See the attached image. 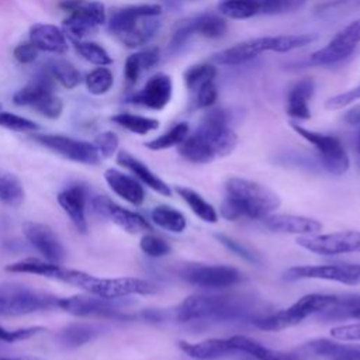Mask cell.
Here are the masks:
<instances>
[{
  "label": "cell",
  "mask_w": 360,
  "mask_h": 360,
  "mask_svg": "<svg viewBox=\"0 0 360 360\" xmlns=\"http://www.w3.org/2000/svg\"><path fill=\"white\" fill-rule=\"evenodd\" d=\"M330 335L336 340L343 342H360V322L339 325L330 329Z\"/></svg>",
  "instance_id": "52"
},
{
  "label": "cell",
  "mask_w": 360,
  "mask_h": 360,
  "mask_svg": "<svg viewBox=\"0 0 360 360\" xmlns=\"http://www.w3.org/2000/svg\"><path fill=\"white\" fill-rule=\"evenodd\" d=\"M218 11L232 20H245L260 14L259 0H219Z\"/></svg>",
  "instance_id": "37"
},
{
  "label": "cell",
  "mask_w": 360,
  "mask_h": 360,
  "mask_svg": "<svg viewBox=\"0 0 360 360\" xmlns=\"http://www.w3.org/2000/svg\"><path fill=\"white\" fill-rule=\"evenodd\" d=\"M190 1H193V0H190Z\"/></svg>",
  "instance_id": "59"
},
{
  "label": "cell",
  "mask_w": 360,
  "mask_h": 360,
  "mask_svg": "<svg viewBox=\"0 0 360 360\" xmlns=\"http://www.w3.org/2000/svg\"><path fill=\"white\" fill-rule=\"evenodd\" d=\"M59 297L25 285H0V316L28 315L58 308Z\"/></svg>",
  "instance_id": "9"
},
{
  "label": "cell",
  "mask_w": 360,
  "mask_h": 360,
  "mask_svg": "<svg viewBox=\"0 0 360 360\" xmlns=\"http://www.w3.org/2000/svg\"><path fill=\"white\" fill-rule=\"evenodd\" d=\"M22 233L28 243L39 252L45 260L52 263H62L65 259V249L56 233L45 224L27 221L22 225Z\"/></svg>",
  "instance_id": "18"
},
{
  "label": "cell",
  "mask_w": 360,
  "mask_h": 360,
  "mask_svg": "<svg viewBox=\"0 0 360 360\" xmlns=\"http://www.w3.org/2000/svg\"><path fill=\"white\" fill-rule=\"evenodd\" d=\"M316 39L314 34H285V35H267L246 39L243 42L235 44L214 55V60L219 65H240L257 55L271 51V52H290L292 49L302 48Z\"/></svg>",
  "instance_id": "6"
},
{
  "label": "cell",
  "mask_w": 360,
  "mask_h": 360,
  "mask_svg": "<svg viewBox=\"0 0 360 360\" xmlns=\"http://www.w3.org/2000/svg\"><path fill=\"white\" fill-rule=\"evenodd\" d=\"M360 42V18L340 30L323 48L315 51L309 62L312 65H332L347 58Z\"/></svg>",
  "instance_id": "16"
},
{
  "label": "cell",
  "mask_w": 360,
  "mask_h": 360,
  "mask_svg": "<svg viewBox=\"0 0 360 360\" xmlns=\"http://www.w3.org/2000/svg\"><path fill=\"white\" fill-rule=\"evenodd\" d=\"M159 4H134L117 8L108 20V31L125 46L146 45L160 28Z\"/></svg>",
  "instance_id": "5"
},
{
  "label": "cell",
  "mask_w": 360,
  "mask_h": 360,
  "mask_svg": "<svg viewBox=\"0 0 360 360\" xmlns=\"http://www.w3.org/2000/svg\"><path fill=\"white\" fill-rule=\"evenodd\" d=\"M0 360H44V359L34 357V356H21V357H0Z\"/></svg>",
  "instance_id": "55"
},
{
  "label": "cell",
  "mask_w": 360,
  "mask_h": 360,
  "mask_svg": "<svg viewBox=\"0 0 360 360\" xmlns=\"http://www.w3.org/2000/svg\"><path fill=\"white\" fill-rule=\"evenodd\" d=\"M228 339L233 352L246 353L253 360H304L305 359L298 349L290 350V352L276 350L243 335H235Z\"/></svg>",
  "instance_id": "24"
},
{
  "label": "cell",
  "mask_w": 360,
  "mask_h": 360,
  "mask_svg": "<svg viewBox=\"0 0 360 360\" xmlns=\"http://www.w3.org/2000/svg\"><path fill=\"white\" fill-rule=\"evenodd\" d=\"M214 236H215V239L221 245H224L228 250H231L236 256L242 257L243 260H246L249 263H253V264H260L262 263L260 256L257 253H255L252 249H249L246 245H243L242 242H239V240H236L233 238H229V236H226L224 233H215Z\"/></svg>",
  "instance_id": "44"
},
{
  "label": "cell",
  "mask_w": 360,
  "mask_h": 360,
  "mask_svg": "<svg viewBox=\"0 0 360 360\" xmlns=\"http://www.w3.org/2000/svg\"><path fill=\"white\" fill-rule=\"evenodd\" d=\"M30 42L38 51L52 53H65L68 51L65 32L52 24H34L30 28Z\"/></svg>",
  "instance_id": "28"
},
{
  "label": "cell",
  "mask_w": 360,
  "mask_h": 360,
  "mask_svg": "<svg viewBox=\"0 0 360 360\" xmlns=\"http://www.w3.org/2000/svg\"><path fill=\"white\" fill-rule=\"evenodd\" d=\"M297 243L312 253L323 256L360 253V231L304 235L297 238Z\"/></svg>",
  "instance_id": "14"
},
{
  "label": "cell",
  "mask_w": 360,
  "mask_h": 360,
  "mask_svg": "<svg viewBox=\"0 0 360 360\" xmlns=\"http://www.w3.org/2000/svg\"><path fill=\"white\" fill-rule=\"evenodd\" d=\"M238 143L236 134L228 127V115L224 110H210L198 129L187 135L179 145L181 158L191 163H211L218 158L232 153Z\"/></svg>",
  "instance_id": "2"
},
{
  "label": "cell",
  "mask_w": 360,
  "mask_h": 360,
  "mask_svg": "<svg viewBox=\"0 0 360 360\" xmlns=\"http://www.w3.org/2000/svg\"><path fill=\"white\" fill-rule=\"evenodd\" d=\"M290 125L300 136H302L307 142L314 145L319 156L321 165L328 173L335 176H342L349 170L350 167L349 155L345 146L342 145V142L336 136L307 129L295 122H290Z\"/></svg>",
  "instance_id": "11"
},
{
  "label": "cell",
  "mask_w": 360,
  "mask_h": 360,
  "mask_svg": "<svg viewBox=\"0 0 360 360\" xmlns=\"http://www.w3.org/2000/svg\"><path fill=\"white\" fill-rule=\"evenodd\" d=\"M94 210L110 218L114 224H117L120 228L129 233H139V232H150L152 225L138 212H134L131 210H127L118 204H115L112 200H110L105 195H97L93 200Z\"/></svg>",
  "instance_id": "20"
},
{
  "label": "cell",
  "mask_w": 360,
  "mask_h": 360,
  "mask_svg": "<svg viewBox=\"0 0 360 360\" xmlns=\"http://www.w3.org/2000/svg\"><path fill=\"white\" fill-rule=\"evenodd\" d=\"M42 332H46V329L44 326H31V328H21V329L8 330V329H6L0 325V340L7 342V343H14V342L30 339V338H32L38 333H42Z\"/></svg>",
  "instance_id": "50"
},
{
  "label": "cell",
  "mask_w": 360,
  "mask_h": 360,
  "mask_svg": "<svg viewBox=\"0 0 360 360\" xmlns=\"http://www.w3.org/2000/svg\"><path fill=\"white\" fill-rule=\"evenodd\" d=\"M76 51L86 59L87 62L97 66H108L112 63V58L108 52L98 44L91 41H75Z\"/></svg>",
  "instance_id": "42"
},
{
  "label": "cell",
  "mask_w": 360,
  "mask_h": 360,
  "mask_svg": "<svg viewBox=\"0 0 360 360\" xmlns=\"http://www.w3.org/2000/svg\"><path fill=\"white\" fill-rule=\"evenodd\" d=\"M139 248L145 255H148L150 257H162V256L169 255L172 250L170 245L165 239H162L160 236L153 235L150 232H146L141 238Z\"/></svg>",
  "instance_id": "45"
},
{
  "label": "cell",
  "mask_w": 360,
  "mask_h": 360,
  "mask_svg": "<svg viewBox=\"0 0 360 360\" xmlns=\"http://www.w3.org/2000/svg\"><path fill=\"white\" fill-rule=\"evenodd\" d=\"M32 139L37 143L45 146L46 149L76 163L97 165L101 159L94 143L82 139H75L70 136L55 134H38L32 135Z\"/></svg>",
  "instance_id": "15"
},
{
  "label": "cell",
  "mask_w": 360,
  "mask_h": 360,
  "mask_svg": "<svg viewBox=\"0 0 360 360\" xmlns=\"http://www.w3.org/2000/svg\"><path fill=\"white\" fill-rule=\"evenodd\" d=\"M7 271L11 273H30V274H38L46 278L52 280H63L65 276V267H62L59 263H52L48 260H39V259H24L20 262H14L8 266H6Z\"/></svg>",
  "instance_id": "31"
},
{
  "label": "cell",
  "mask_w": 360,
  "mask_h": 360,
  "mask_svg": "<svg viewBox=\"0 0 360 360\" xmlns=\"http://www.w3.org/2000/svg\"><path fill=\"white\" fill-rule=\"evenodd\" d=\"M58 202L62 210L68 214L75 228L86 233L87 221H86V202H87V190L82 184H73L58 194Z\"/></svg>",
  "instance_id": "25"
},
{
  "label": "cell",
  "mask_w": 360,
  "mask_h": 360,
  "mask_svg": "<svg viewBox=\"0 0 360 360\" xmlns=\"http://www.w3.org/2000/svg\"><path fill=\"white\" fill-rule=\"evenodd\" d=\"M174 191L181 197V200L200 219L210 224H215L218 221L217 210L200 193L186 186H176Z\"/></svg>",
  "instance_id": "33"
},
{
  "label": "cell",
  "mask_w": 360,
  "mask_h": 360,
  "mask_svg": "<svg viewBox=\"0 0 360 360\" xmlns=\"http://www.w3.org/2000/svg\"><path fill=\"white\" fill-rule=\"evenodd\" d=\"M345 120L352 125H360V105L352 108L346 115Z\"/></svg>",
  "instance_id": "54"
},
{
  "label": "cell",
  "mask_w": 360,
  "mask_h": 360,
  "mask_svg": "<svg viewBox=\"0 0 360 360\" xmlns=\"http://www.w3.org/2000/svg\"><path fill=\"white\" fill-rule=\"evenodd\" d=\"M111 121L138 135H146L148 132H152L159 128V121L156 118L129 114V112L115 114L111 117Z\"/></svg>",
  "instance_id": "38"
},
{
  "label": "cell",
  "mask_w": 360,
  "mask_h": 360,
  "mask_svg": "<svg viewBox=\"0 0 360 360\" xmlns=\"http://www.w3.org/2000/svg\"><path fill=\"white\" fill-rule=\"evenodd\" d=\"M215 76H217V68L211 63H198V65L190 66L183 75L186 87L193 93L204 83L214 80Z\"/></svg>",
  "instance_id": "41"
},
{
  "label": "cell",
  "mask_w": 360,
  "mask_h": 360,
  "mask_svg": "<svg viewBox=\"0 0 360 360\" xmlns=\"http://www.w3.org/2000/svg\"><path fill=\"white\" fill-rule=\"evenodd\" d=\"M305 0H259L260 14H283L304 4Z\"/></svg>",
  "instance_id": "47"
},
{
  "label": "cell",
  "mask_w": 360,
  "mask_h": 360,
  "mask_svg": "<svg viewBox=\"0 0 360 360\" xmlns=\"http://www.w3.org/2000/svg\"><path fill=\"white\" fill-rule=\"evenodd\" d=\"M360 307V295H336V294H307L291 304L288 308L264 314L252 322L262 330H281L301 323L305 318L319 314L340 311L342 314Z\"/></svg>",
  "instance_id": "3"
},
{
  "label": "cell",
  "mask_w": 360,
  "mask_h": 360,
  "mask_svg": "<svg viewBox=\"0 0 360 360\" xmlns=\"http://www.w3.org/2000/svg\"><path fill=\"white\" fill-rule=\"evenodd\" d=\"M356 152H357V162H359V167H360V131L357 135V142H356Z\"/></svg>",
  "instance_id": "57"
},
{
  "label": "cell",
  "mask_w": 360,
  "mask_h": 360,
  "mask_svg": "<svg viewBox=\"0 0 360 360\" xmlns=\"http://www.w3.org/2000/svg\"><path fill=\"white\" fill-rule=\"evenodd\" d=\"M312 94L314 82L311 77H304L295 82L287 96V114L295 120H308L311 117L309 100Z\"/></svg>",
  "instance_id": "30"
},
{
  "label": "cell",
  "mask_w": 360,
  "mask_h": 360,
  "mask_svg": "<svg viewBox=\"0 0 360 360\" xmlns=\"http://www.w3.org/2000/svg\"><path fill=\"white\" fill-rule=\"evenodd\" d=\"M118 143H120L118 136L112 131L101 132L94 139V146L98 150L100 156L104 158V159L105 158H111L117 152Z\"/></svg>",
  "instance_id": "48"
},
{
  "label": "cell",
  "mask_w": 360,
  "mask_h": 360,
  "mask_svg": "<svg viewBox=\"0 0 360 360\" xmlns=\"http://www.w3.org/2000/svg\"><path fill=\"white\" fill-rule=\"evenodd\" d=\"M150 219L158 226L174 233H181L187 226L186 217L179 210L166 204L156 205L150 211Z\"/></svg>",
  "instance_id": "34"
},
{
  "label": "cell",
  "mask_w": 360,
  "mask_h": 360,
  "mask_svg": "<svg viewBox=\"0 0 360 360\" xmlns=\"http://www.w3.org/2000/svg\"><path fill=\"white\" fill-rule=\"evenodd\" d=\"M68 284L79 287L89 294L108 298V300H118L128 295H145V294H155L158 287L143 278L136 277H118V278H101L91 276L89 273L73 270L70 269Z\"/></svg>",
  "instance_id": "7"
},
{
  "label": "cell",
  "mask_w": 360,
  "mask_h": 360,
  "mask_svg": "<svg viewBox=\"0 0 360 360\" xmlns=\"http://www.w3.org/2000/svg\"><path fill=\"white\" fill-rule=\"evenodd\" d=\"M226 21L218 14H202L181 22L173 32L170 46L177 49L183 46L193 35H201L204 38L217 39L226 32Z\"/></svg>",
  "instance_id": "17"
},
{
  "label": "cell",
  "mask_w": 360,
  "mask_h": 360,
  "mask_svg": "<svg viewBox=\"0 0 360 360\" xmlns=\"http://www.w3.org/2000/svg\"><path fill=\"white\" fill-rule=\"evenodd\" d=\"M97 335V329L89 323H72L59 333L60 342L68 347H79L91 342Z\"/></svg>",
  "instance_id": "39"
},
{
  "label": "cell",
  "mask_w": 360,
  "mask_h": 360,
  "mask_svg": "<svg viewBox=\"0 0 360 360\" xmlns=\"http://www.w3.org/2000/svg\"><path fill=\"white\" fill-rule=\"evenodd\" d=\"M58 308L75 316H117L120 311V304L115 300L101 298L97 295H72L59 297Z\"/></svg>",
  "instance_id": "19"
},
{
  "label": "cell",
  "mask_w": 360,
  "mask_h": 360,
  "mask_svg": "<svg viewBox=\"0 0 360 360\" xmlns=\"http://www.w3.org/2000/svg\"><path fill=\"white\" fill-rule=\"evenodd\" d=\"M194 93H195V97H194L195 108L211 107L218 98V89H217L214 80L204 83Z\"/></svg>",
  "instance_id": "49"
},
{
  "label": "cell",
  "mask_w": 360,
  "mask_h": 360,
  "mask_svg": "<svg viewBox=\"0 0 360 360\" xmlns=\"http://www.w3.org/2000/svg\"><path fill=\"white\" fill-rule=\"evenodd\" d=\"M84 82H86L87 90L91 94L101 96V94H105L112 87L114 76L108 68L98 66L86 75Z\"/></svg>",
  "instance_id": "43"
},
{
  "label": "cell",
  "mask_w": 360,
  "mask_h": 360,
  "mask_svg": "<svg viewBox=\"0 0 360 360\" xmlns=\"http://www.w3.org/2000/svg\"><path fill=\"white\" fill-rule=\"evenodd\" d=\"M298 350L304 357L314 354L326 360H360V345L340 343L326 338L309 340Z\"/></svg>",
  "instance_id": "22"
},
{
  "label": "cell",
  "mask_w": 360,
  "mask_h": 360,
  "mask_svg": "<svg viewBox=\"0 0 360 360\" xmlns=\"http://www.w3.org/2000/svg\"><path fill=\"white\" fill-rule=\"evenodd\" d=\"M179 274L188 284L207 290L228 288L242 280L240 271L226 264H187L180 269Z\"/></svg>",
  "instance_id": "13"
},
{
  "label": "cell",
  "mask_w": 360,
  "mask_h": 360,
  "mask_svg": "<svg viewBox=\"0 0 360 360\" xmlns=\"http://www.w3.org/2000/svg\"><path fill=\"white\" fill-rule=\"evenodd\" d=\"M179 347L183 353H186L188 357L195 360H215V359L228 356L231 353H235L228 338L226 339L212 338V339H205L195 343L180 340Z\"/></svg>",
  "instance_id": "29"
},
{
  "label": "cell",
  "mask_w": 360,
  "mask_h": 360,
  "mask_svg": "<svg viewBox=\"0 0 360 360\" xmlns=\"http://www.w3.org/2000/svg\"><path fill=\"white\" fill-rule=\"evenodd\" d=\"M263 224L267 229L281 233H294V235H314L322 231V224L314 218L292 215V214H270L263 219Z\"/></svg>",
  "instance_id": "23"
},
{
  "label": "cell",
  "mask_w": 360,
  "mask_h": 360,
  "mask_svg": "<svg viewBox=\"0 0 360 360\" xmlns=\"http://www.w3.org/2000/svg\"><path fill=\"white\" fill-rule=\"evenodd\" d=\"M357 100H360V84L345 91V93H340V94H336V96L328 98L325 103V108L326 110H339V108H343Z\"/></svg>",
  "instance_id": "51"
},
{
  "label": "cell",
  "mask_w": 360,
  "mask_h": 360,
  "mask_svg": "<svg viewBox=\"0 0 360 360\" xmlns=\"http://www.w3.org/2000/svg\"><path fill=\"white\" fill-rule=\"evenodd\" d=\"M159 58H160V53H159L158 46H149V48H145L139 52L129 55L127 58L125 66H124L125 80L129 84L136 83V80L139 79V76L143 72L149 70L159 62Z\"/></svg>",
  "instance_id": "32"
},
{
  "label": "cell",
  "mask_w": 360,
  "mask_h": 360,
  "mask_svg": "<svg viewBox=\"0 0 360 360\" xmlns=\"http://www.w3.org/2000/svg\"><path fill=\"white\" fill-rule=\"evenodd\" d=\"M117 163L125 169H128L139 181H142L145 186L152 188L160 195L170 197L172 188L170 186L163 181L158 174H155L143 162L128 153L127 150H120L117 155Z\"/></svg>",
  "instance_id": "26"
},
{
  "label": "cell",
  "mask_w": 360,
  "mask_h": 360,
  "mask_svg": "<svg viewBox=\"0 0 360 360\" xmlns=\"http://www.w3.org/2000/svg\"><path fill=\"white\" fill-rule=\"evenodd\" d=\"M13 53L20 63H32L38 58V49L31 42L20 44L14 48Z\"/></svg>",
  "instance_id": "53"
},
{
  "label": "cell",
  "mask_w": 360,
  "mask_h": 360,
  "mask_svg": "<svg viewBox=\"0 0 360 360\" xmlns=\"http://www.w3.org/2000/svg\"><path fill=\"white\" fill-rule=\"evenodd\" d=\"M104 179L110 188L129 204L141 205L145 201V190L135 177H131L117 169H107L104 172Z\"/></svg>",
  "instance_id": "27"
},
{
  "label": "cell",
  "mask_w": 360,
  "mask_h": 360,
  "mask_svg": "<svg viewBox=\"0 0 360 360\" xmlns=\"http://www.w3.org/2000/svg\"><path fill=\"white\" fill-rule=\"evenodd\" d=\"M187 135H188L187 122H179L174 127H172L167 132L146 142L145 146L152 150H162L172 146H179L187 138Z\"/></svg>",
  "instance_id": "40"
},
{
  "label": "cell",
  "mask_w": 360,
  "mask_h": 360,
  "mask_svg": "<svg viewBox=\"0 0 360 360\" xmlns=\"http://www.w3.org/2000/svg\"><path fill=\"white\" fill-rule=\"evenodd\" d=\"M25 193L21 180L8 172H0V202L8 207H20Z\"/></svg>",
  "instance_id": "36"
},
{
  "label": "cell",
  "mask_w": 360,
  "mask_h": 360,
  "mask_svg": "<svg viewBox=\"0 0 360 360\" xmlns=\"http://www.w3.org/2000/svg\"><path fill=\"white\" fill-rule=\"evenodd\" d=\"M59 7L68 14L63 20V32L72 42L93 35L107 21L105 7L100 1L63 0Z\"/></svg>",
  "instance_id": "8"
},
{
  "label": "cell",
  "mask_w": 360,
  "mask_h": 360,
  "mask_svg": "<svg viewBox=\"0 0 360 360\" xmlns=\"http://www.w3.org/2000/svg\"><path fill=\"white\" fill-rule=\"evenodd\" d=\"M172 98V79L166 73H156L148 79L145 86L131 94L128 101L150 110H163Z\"/></svg>",
  "instance_id": "21"
},
{
  "label": "cell",
  "mask_w": 360,
  "mask_h": 360,
  "mask_svg": "<svg viewBox=\"0 0 360 360\" xmlns=\"http://www.w3.org/2000/svg\"><path fill=\"white\" fill-rule=\"evenodd\" d=\"M278 207V195L260 183L240 177H229L225 181L221 215L228 221L264 219Z\"/></svg>",
  "instance_id": "4"
},
{
  "label": "cell",
  "mask_w": 360,
  "mask_h": 360,
  "mask_svg": "<svg viewBox=\"0 0 360 360\" xmlns=\"http://www.w3.org/2000/svg\"><path fill=\"white\" fill-rule=\"evenodd\" d=\"M53 79L44 70L27 86L15 91L13 101L17 105L31 107L41 115L56 120L63 111L62 100L53 93Z\"/></svg>",
  "instance_id": "10"
},
{
  "label": "cell",
  "mask_w": 360,
  "mask_h": 360,
  "mask_svg": "<svg viewBox=\"0 0 360 360\" xmlns=\"http://www.w3.org/2000/svg\"><path fill=\"white\" fill-rule=\"evenodd\" d=\"M287 281L297 280H326L347 285L360 284V263H333V264H302L284 271Z\"/></svg>",
  "instance_id": "12"
},
{
  "label": "cell",
  "mask_w": 360,
  "mask_h": 360,
  "mask_svg": "<svg viewBox=\"0 0 360 360\" xmlns=\"http://www.w3.org/2000/svg\"><path fill=\"white\" fill-rule=\"evenodd\" d=\"M349 315L352 318H356V319H360V307L359 308H354V309H350L347 314H345V316Z\"/></svg>",
  "instance_id": "56"
},
{
  "label": "cell",
  "mask_w": 360,
  "mask_h": 360,
  "mask_svg": "<svg viewBox=\"0 0 360 360\" xmlns=\"http://www.w3.org/2000/svg\"><path fill=\"white\" fill-rule=\"evenodd\" d=\"M44 70L58 83H60L65 89H75L82 82L80 72L68 60L63 59H52L46 63Z\"/></svg>",
  "instance_id": "35"
},
{
  "label": "cell",
  "mask_w": 360,
  "mask_h": 360,
  "mask_svg": "<svg viewBox=\"0 0 360 360\" xmlns=\"http://www.w3.org/2000/svg\"><path fill=\"white\" fill-rule=\"evenodd\" d=\"M260 302L245 294H193L176 308L180 322H232L260 316Z\"/></svg>",
  "instance_id": "1"
},
{
  "label": "cell",
  "mask_w": 360,
  "mask_h": 360,
  "mask_svg": "<svg viewBox=\"0 0 360 360\" xmlns=\"http://www.w3.org/2000/svg\"><path fill=\"white\" fill-rule=\"evenodd\" d=\"M0 127L18 132H34L39 129V125L37 122L6 111H0Z\"/></svg>",
  "instance_id": "46"
},
{
  "label": "cell",
  "mask_w": 360,
  "mask_h": 360,
  "mask_svg": "<svg viewBox=\"0 0 360 360\" xmlns=\"http://www.w3.org/2000/svg\"><path fill=\"white\" fill-rule=\"evenodd\" d=\"M0 110H1V104H0Z\"/></svg>",
  "instance_id": "58"
}]
</instances>
